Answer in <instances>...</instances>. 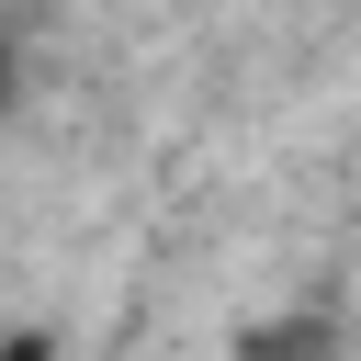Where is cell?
<instances>
[{"instance_id":"2","label":"cell","mask_w":361,"mask_h":361,"mask_svg":"<svg viewBox=\"0 0 361 361\" xmlns=\"http://www.w3.org/2000/svg\"><path fill=\"white\" fill-rule=\"evenodd\" d=\"M0 361H56V338H45V327H11V338H0Z\"/></svg>"},{"instance_id":"1","label":"cell","mask_w":361,"mask_h":361,"mask_svg":"<svg viewBox=\"0 0 361 361\" xmlns=\"http://www.w3.org/2000/svg\"><path fill=\"white\" fill-rule=\"evenodd\" d=\"M237 361H338V316H327V305L259 316V327H237Z\"/></svg>"}]
</instances>
